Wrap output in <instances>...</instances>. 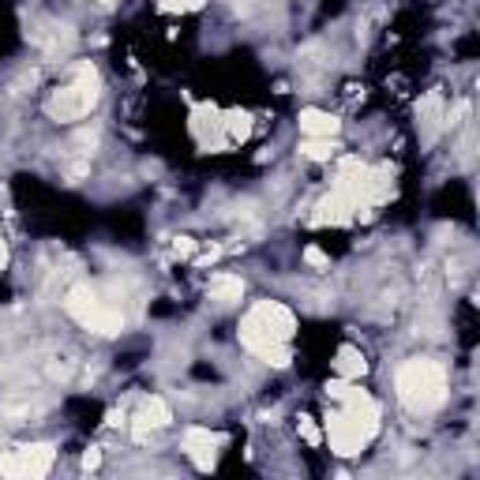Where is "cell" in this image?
I'll return each mask as SVG.
<instances>
[{"label":"cell","instance_id":"1","mask_svg":"<svg viewBox=\"0 0 480 480\" xmlns=\"http://www.w3.org/2000/svg\"><path fill=\"white\" fill-rule=\"evenodd\" d=\"M398 398L413 413H432L446 398V372L428 356H413L398 368Z\"/></svg>","mask_w":480,"mask_h":480},{"label":"cell","instance_id":"2","mask_svg":"<svg viewBox=\"0 0 480 480\" xmlns=\"http://www.w3.org/2000/svg\"><path fill=\"white\" fill-rule=\"evenodd\" d=\"M297 331V315H293L281 300H259L240 323V345L263 356L267 349L289 342Z\"/></svg>","mask_w":480,"mask_h":480},{"label":"cell","instance_id":"3","mask_svg":"<svg viewBox=\"0 0 480 480\" xmlns=\"http://www.w3.org/2000/svg\"><path fill=\"white\" fill-rule=\"evenodd\" d=\"M64 308H68L72 319H79L86 331H94V334L113 338V334L124 331V315H120V308L105 304L102 297H98L94 286H75L68 293V300H64Z\"/></svg>","mask_w":480,"mask_h":480},{"label":"cell","instance_id":"4","mask_svg":"<svg viewBox=\"0 0 480 480\" xmlns=\"http://www.w3.org/2000/svg\"><path fill=\"white\" fill-rule=\"evenodd\" d=\"M98 105V72L91 64H79L75 68V83L60 86L57 94L49 98V116L57 120H79Z\"/></svg>","mask_w":480,"mask_h":480},{"label":"cell","instance_id":"5","mask_svg":"<svg viewBox=\"0 0 480 480\" xmlns=\"http://www.w3.org/2000/svg\"><path fill=\"white\" fill-rule=\"evenodd\" d=\"M53 469V446L49 443H30V446H15L0 458V473L4 476H19V480H38Z\"/></svg>","mask_w":480,"mask_h":480},{"label":"cell","instance_id":"6","mask_svg":"<svg viewBox=\"0 0 480 480\" xmlns=\"http://www.w3.org/2000/svg\"><path fill=\"white\" fill-rule=\"evenodd\" d=\"M326 443H331V451L334 454H342V458H353V454H360L368 443V432L360 428V424L349 417V413L338 406V409H331L326 413Z\"/></svg>","mask_w":480,"mask_h":480},{"label":"cell","instance_id":"7","mask_svg":"<svg viewBox=\"0 0 480 480\" xmlns=\"http://www.w3.org/2000/svg\"><path fill=\"white\" fill-rule=\"evenodd\" d=\"M218 446H222V435H214L206 428H188V435H184V451H188V458L199 469H214Z\"/></svg>","mask_w":480,"mask_h":480},{"label":"cell","instance_id":"8","mask_svg":"<svg viewBox=\"0 0 480 480\" xmlns=\"http://www.w3.org/2000/svg\"><path fill=\"white\" fill-rule=\"evenodd\" d=\"M353 218H356V214H353V203H349L342 192H331V195H323V199L315 203L312 222H315V225H349Z\"/></svg>","mask_w":480,"mask_h":480},{"label":"cell","instance_id":"9","mask_svg":"<svg viewBox=\"0 0 480 480\" xmlns=\"http://www.w3.org/2000/svg\"><path fill=\"white\" fill-rule=\"evenodd\" d=\"M173 420V413L169 406L161 398H147L143 401V409L135 413V420H132V432H135V439H147L150 432H158V428H166V424Z\"/></svg>","mask_w":480,"mask_h":480},{"label":"cell","instance_id":"10","mask_svg":"<svg viewBox=\"0 0 480 480\" xmlns=\"http://www.w3.org/2000/svg\"><path fill=\"white\" fill-rule=\"evenodd\" d=\"M338 128H342V120L323 109H300V132L308 139H334Z\"/></svg>","mask_w":480,"mask_h":480},{"label":"cell","instance_id":"11","mask_svg":"<svg viewBox=\"0 0 480 480\" xmlns=\"http://www.w3.org/2000/svg\"><path fill=\"white\" fill-rule=\"evenodd\" d=\"M334 372L342 375V379H356L368 372V360H364V353H360V349H353V345H342L338 349V356H334Z\"/></svg>","mask_w":480,"mask_h":480},{"label":"cell","instance_id":"12","mask_svg":"<svg viewBox=\"0 0 480 480\" xmlns=\"http://www.w3.org/2000/svg\"><path fill=\"white\" fill-rule=\"evenodd\" d=\"M244 297V281L233 278V274H214L211 278V300L218 304H236Z\"/></svg>","mask_w":480,"mask_h":480},{"label":"cell","instance_id":"13","mask_svg":"<svg viewBox=\"0 0 480 480\" xmlns=\"http://www.w3.org/2000/svg\"><path fill=\"white\" fill-rule=\"evenodd\" d=\"M222 128H225V143H244V139L252 135V113H244V109H229Z\"/></svg>","mask_w":480,"mask_h":480},{"label":"cell","instance_id":"14","mask_svg":"<svg viewBox=\"0 0 480 480\" xmlns=\"http://www.w3.org/2000/svg\"><path fill=\"white\" fill-rule=\"evenodd\" d=\"M338 150H342V147H338L334 139H304V143H300V154L308 161H331Z\"/></svg>","mask_w":480,"mask_h":480},{"label":"cell","instance_id":"15","mask_svg":"<svg viewBox=\"0 0 480 480\" xmlns=\"http://www.w3.org/2000/svg\"><path fill=\"white\" fill-rule=\"evenodd\" d=\"M304 259H308V263H312L315 270H331V255H326L323 248H315V244L308 248V252H304Z\"/></svg>","mask_w":480,"mask_h":480},{"label":"cell","instance_id":"16","mask_svg":"<svg viewBox=\"0 0 480 480\" xmlns=\"http://www.w3.org/2000/svg\"><path fill=\"white\" fill-rule=\"evenodd\" d=\"M161 8L166 12H195V8H203V0H161Z\"/></svg>","mask_w":480,"mask_h":480},{"label":"cell","instance_id":"17","mask_svg":"<svg viewBox=\"0 0 480 480\" xmlns=\"http://www.w3.org/2000/svg\"><path fill=\"white\" fill-rule=\"evenodd\" d=\"M173 252H177L180 259L195 255V240H192V236H177V240H173Z\"/></svg>","mask_w":480,"mask_h":480},{"label":"cell","instance_id":"18","mask_svg":"<svg viewBox=\"0 0 480 480\" xmlns=\"http://www.w3.org/2000/svg\"><path fill=\"white\" fill-rule=\"evenodd\" d=\"M300 435H304V439H308L312 446L319 443V428H315V424H312V417H300Z\"/></svg>","mask_w":480,"mask_h":480},{"label":"cell","instance_id":"19","mask_svg":"<svg viewBox=\"0 0 480 480\" xmlns=\"http://www.w3.org/2000/svg\"><path fill=\"white\" fill-rule=\"evenodd\" d=\"M102 465V451H98V446H91V451L83 454V469H98Z\"/></svg>","mask_w":480,"mask_h":480},{"label":"cell","instance_id":"20","mask_svg":"<svg viewBox=\"0 0 480 480\" xmlns=\"http://www.w3.org/2000/svg\"><path fill=\"white\" fill-rule=\"evenodd\" d=\"M4 267H8V244L0 240V274H4Z\"/></svg>","mask_w":480,"mask_h":480},{"label":"cell","instance_id":"21","mask_svg":"<svg viewBox=\"0 0 480 480\" xmlns=\"http://www.w3.org/2000/svg\"><path fill=\"white\" fill-rule=\"evenodd\" d=\"M105 424H113V428H116V424H124V413H116V409H113V413H109V420H105Z\"/></svg>","mask_w":480,"mask_h":480},{"label":"cell","instance_id":"22","mask_svg":"<svg viewBox=\"0 0 480 480\" xmlns=\"http://www.w3.org/2000/svg\"><path fill=\"white\" fill-rule=\"evenodd\" d=\"M94 4H102V8H113V0H94Z\"/></svg>","mask_w":480,"mask_h":480}]
</instances>
